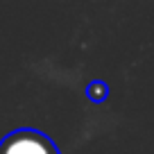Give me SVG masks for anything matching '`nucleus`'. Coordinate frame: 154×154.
Segmentation results:
<instances>
[{
  "mask_svg": "<svg viewBox=\"0 0 154 154\" xmlns=\"http://www.w3.org/2000/svg\"><path fill=\"white\" fill-rule=\"evenodd\" d=\"M0 154H61L48 134L36 129H16L0 140Z\"/></svg>",
  "mask_w": 154,
  "mask_h": 154,
  "instance_id": "obj_1",
  "label": "nucleus"
},
{
  "mask_svg": "<svg viewBox=\"0 0 154 154\" xmlns=\"http://www.w3.org/2000/svg\"><path fill=\"white\" fill-rule=\"evenodd\" d=\"M106 95H109V86H106V82H102V79H93L86 86V97L91 102H95V104L104 102Z\"/></svg>",
  "mask_w": 154,
  "mask_h": 154,
  "instance_id": "obj_2",
  "label": "nucleus"
}]
</instances>
